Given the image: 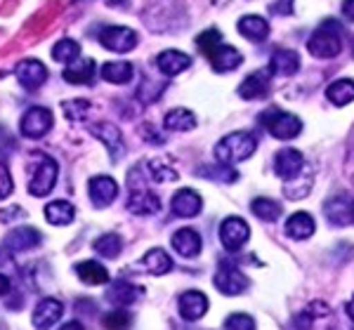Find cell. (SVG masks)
<instances>
[{"label":"cell","mask_w":354,"mask_h":330,"mask_svg":"<svg viewBox=\"0 0 354 330\" xmlns=\"http://www.w3.org/2000/svg\"><path fill=\"white\" fill-rule=\"evenodd\" d=\"M258 149V142L253 135L248 133H232L227 137L220 139V144L215 146V158L218 163L232 165V163H241L245 158H250Z\"/></svg>","instance_id":"cell-1"},{"label":"cell","mask_w":354,"mask_h":330,"mask_svg":"<svg viewBox=\"0 0 354 330\" xmlns=\"http://www.w3.org/2000/svg\"><path fill=\"white\" fill-rule=\"evenodd\" d=\"M307 50H310V55L319 57V59H333V57H338L342 50L338 21H333V19L324 21V24L312 33L310 41H307Z\"/></svg>","instance_id":"cell-2"},{"label":"cell","mask_w":354,"mask_h":330,"mask_svg":"<svg viewBox=\"0 0 354 330\" xmlns=\"http://www.w3.org/2000/svg\"><path fill=\"white\" fill-rule=\"evenodd\" d=\"M260 123L265 125L272 137H277V139H293L302 133V121L288 111L270 109L260 116Z\"/></svg>","instance_id":"cell-3"},{"label":"cell","mask_w":354,"mask_h":330,"mask_svg":"<svg viewBox=\"0 0 354 330\" xmlns=\"http://www.w3.org/2000/svg\"><path fill=\"white\" fill-rule=\"evenodd\" d=\"M53 123H55L53 111L45 109V106H33V109H28L24 116H21L19 130L28 139H41L53 130Z\"/></svg>","instance_id":"cell-4"},{"label":"cell","mask_w":354,"mask_h":330,"mask_svg":"<svg viewBox=\"0 0 354 330\" xmlns=\"http://www.w3.org/2000/svg\"><path fill=\"white\" fill-rule=\"evenodd\" d=\"M57 173H59L57 161H53V158H48V156H41V161L36 165V173H33L31 182H28V193L38 198L48 196L57 184Z\"/></svg>","instance_id":"cell-5"},{"label":"cell","mask_w":354,"mask_h":330,"mask_svg":"<svg viewBox=\"0 0 354 330\" xmlns=\"http://www.w3.org/2000/svg\"><path fill=\"white\" fill-rule=\"evenodd\" d=\"M248 276L243 274L241 269H236V266L232 264V262H222L218 266V274H215V288L220 290L222 295H241L245 288H248Z\"/></svg>","instance_id":"cell-6"},{"label":"cell","mask_w":354,"mask_h":330,"mask_svg":"<svg viewBox=\"0 0 354 330\" xmlns=\"http://www.w3.org/2000/svg\"><path fill=\"white\" fill-rule=\"evenodd\" d=\"M248 236H250V226H248V222L241 217H227L220 224V243L225 246V250H230V253L241 250L245 243H248Z\"/></svg>","instance_id":"cell-7"},{"label":"cell","mask_w":354,"mask_h":330,"mask_svg":"<svg viewBox=\"0 0 354 330\" xmlns=\"http://www.w3.org/2000/svg\"><path fill=\"white\" fill-rule=\"evenodd\" d=\"M97 38H100V43L104 45L106 50L118 52V55L130 52L137 45V33L128 26H106V28H102Z\"/></svg>","instance_id":"cell-8"},{"label":"cell","mask_w":354,"mask_h":330,"mask_svg":"<svg viewBox=\"0 0 354 330\" xmlns=\"http://www.w3.org/2000/svg\"><path fill=\"white\" fill-rule=\"evenodd\" d=\"M128 210L135 215H153L161 210V198L153 191L147 189L145 184L130 186V196H128Z\"/></svg>","instance_id":"cell-9"},{"label":"cell","mask_w":354,"mask_h":330,"mask_svg":"<svg viewBox=\"0 0 354 330\" xmlns=\"http://www.w3.org/2000/svg\"><path fill=\"white\" fill-rule=\"evenodd\" d=\"M324 215L328 217L330 224L347 226L354 224V198L350 196H333L324 203Z\"/></svg>","instance_id":"cell-10"},{"label":"cell","mask_w":354,"mask_h":330,"mask_svg":"<svg viewBox=\"0 0 354 330\" xmlns=\"http://www.w3.org/2000/svg\"><path fill=\"white\" fill-rule=\"evenodd\" d=\"M15 76L26 90H38L48 81V69H45L43 61H38V59H24L17 64Z\"/></svg>","instance_id":"cell-11"},{"label":"cell","mask_w":354,"mask_h":330,"mask_svg":"<svg viewBox=\"0 0 354 330\" xmlns=\"http://www.w3.org/2000/svg\"><path fill=\"white\" fill-rule=\"evenodd\" d=\"M177 307H180V316L185 321H198L208 311V298L198 290H187L177 298Z\"/></svg>","instance_id":"cell-12"},{"label":"cell","mask_w":354,"mask_h":330,"mask_svg":"<svg viewBox=\"0 0 354 330\" xmlns=\"http://www.w3.org/2000/svg\"><path fill=\"white\" fill-rule=\"evenodd\" d=\"M88 193L93 198L95 208H106L113 203V198L118 196V184L106 175H97V177L90 179L88 184Z\"/></svg>","instance_id":"cell-13"},{"label":"cell","mask_w":354,"mask_h":330,"mask_svg":"<svg viewBox=\"0 0 354 330\" xmlns=\"http://www.w3.org/2000/svg\"><path fill=\"white\" fill-rule=\"evenodd\" d=\"M135 269L145 271V274H151V276H163L173 269V258H170L163 248H153L147 255H142V260L135 264Z\"/></svg>","instance_id":"cell-14"},{"label":"cell","mask_w":354,"mask_h":330,"mask_svg":"<svg viewBox=\"0 0 354 330\" xmlns=\"http://www.w3.org/2000/svg\"><path fill=\"white\" fill-rule=\"evenodd\" d=\"M41 231L33 229V226H19V229L10 231L5 236L3 246L10 250V253H21V250H31L36 246H41Z\"/></svg>","instance_id":"cell-15"},{"label":"cell","mask_w":354,"mask_h":330,"mask_svg":"<svg viewBox=\"0 0 354 330\" xmlns=\"http://www.w3.org/2000/svg\"><path fill=\"white\" fill-rule=\"evenodd\" d=\"M302 165H305V158H302V153L298 149H281L277 153V158H274V170H277L279 177L286 182L298 177Z\"/></svg>","instance_id":"cell-16"},{"label":"cell","mask_w":354,"mask_h":330,"mask_svg":"<svg viewBox=\"0 0 354 330\" xmlns=\"http://www.w3.org/2000/svg\"><path fill=\"white\" fill-rule=\"evenodd\" d=\"M201 208L203 201L194 189H180L173 196V201H170V210L177 217H194V215L201 213Z\"/></svg>","instance_id":"cell-17"},{"label":"cell","mask_w":354,"mask_h":330,"mask_svg":"<svg viewBox=\"0 0 354 330\" xmlns=\"http://www.w3.org/2000/svg\"><path fill=\"white\" fill-rule=\"evenodd\" d=\"M62 314H64V304L55 298H45L38 302L33 309V326L36 328H53L55 323H59Z\"/></svg>","instance_id":"cell-18"},{"label":"cell","mask_w":354,"mask_h":330,"mask_svg":"<svg viewBox=\"0 0 354 330\" xmlns=\"http://www.w3.org/2000/svg\"><path fill=\"white\" fill-rule=\"evenodd\" d=\"M156 66L163 76L173 78V76H180L182 71H187L192 66V57L180 52V50H165L156 57Z\"/></svg>","instance_id":"cell-19"},{"label":"cell","mask_w":354,"mask_h":330,"mask_svg":"<svg viewBox=\"0 0 354 330\" xmlns=\"http://www.w3.org/2000/svg\"><path fill=\"white\" fill-rule=\"evenodd\" d=\"M90 135H95L100 142H104V146L111 151L113 158H118L123 153V135L113 123H95L90 125Z\"/></svg>","instance_id":"cell-20"},{"label":"cell","mask_w":354,"mask_h":330,"mask_svg":"<svg viewBox=\"0 0 354 330\" xmlns=\"http://www.w3.org/2000/svg\"><path fill=\"white\" fill-rule=\"evenodd\" d=\"M208 59H210V64H213V69L215 71H234L239 64L243 61V57L241 52H239L236 48H232V45H225V43H220L218 48L213 50V52L208 55Z\"/></svg>","instance_id":"cell-21"},{"label":"cell","mask_w":354,"mask_h":330,"mask_svg":"<svg viewBox=\"0 0 354 330\" xmlns=\"http://www.w3.org/2000/svg\"><path fill=\"white\" fill-rule=\"evenodd\" d=\"M173 248L182 258H196L201 253V236L196 234L194 229H180L173 234Z\"/></svg>","instance_id":"cell-22"},{"label":"cell","mask_w":354,"mask_h":330,"mask_svg":"<svg viewBox=\"0 0 354 330\" xmlns=\"http://www.w3.org/2000/svg\"><path fill=\"white\" fill-rule=\"evenodd\" d=\"M76 276L81 278L85 286H104L109 283V271L95 260H88V262H78L76 264Z\"/></svg>","instance_id":"cell-23"},{"label":"cell","mask_w":354,"mask_h":330,"mask_svg":"<svg viewBox=\"0 0 354 330\" xmlns=\"http://www.w3.org/2000/svg\"><path fill=\"white\" fill-rule=\"evenodd\" d=\"M267 93H270V73L267 71L250 73L241 83V88H239V95H241L243 99H260V97H265Z\"/></svg>","instance_id":"cell-24"},{"label":"cell","mask_w":354,"mask_h":330,"mask_svg":"<svg viewBox=\"0 0 354 330\" xmlns=\"http://www.w3.org/2000/svg\"><path fill=\"white\" fill-rule=\"evenodd\" d=\"M314 229H317V224H314L310 213H293L286 220V234L295 241H307L314 234Z\"/></svg>","instance_id":"cell-25"},{"label":"cell","mask_w":354,"mask_h":330,"mask_svg":"<svg viewBox=\"0 0 354 330\" xmlns=\"http://www.w3.org/2000/svg\"><path fill=\"white\" fill-rule=\"evenodd\" d=\"M142 295V288L133 286L128 281H113L109 286V293H106V300L116 307H128L133 304L137 298Z\"/></svg>","instance_id":"cell-26"},{"label":"cell","mask_w":354,"mask_h":330,"mask_svg":"<svg viewBox=\"0 0 354 330\" xmlns=\"http://www.w3.org/2000/svg\"><path fill=\"white\" fill-rule=\"evenodd\" d=\"M95 76V61L93 59H73L64 69V81L71 85H85Z\"/></svg>","instance_id":"cell-27"},{"label":"cell","mask_w":354,"mask_h":330,"mask_svg":"<svg viewBox=\"0 0 354 330\" xmlns=\"http://www.w3.org/2000/svg\"><path fill=\"white\" fill-rule=\"evenodd\" d=\"M239 33H241L243 38H248V41L260 43L270 36V24H267V19H262V17L248 14V17H243V19H239Z\"/></svg>","instance_id":"cell-28"},{"label":"cell","mask_w":354,"mask_h":330,"mask_svg":"<svg viewBox=\"0 0 354 330\" xmlns=\"http://www.w3.org/2000/svg\"><path fill=\"white\" fill-rule=\"evenodd\" d=\"M272 71L279 76H293L300 69V55L295 50H277L270 61Z\"/></svg>","instance_id":"cell-29"},{"label":"cell","mask_w":354,"mask_h":330,"mask_svg":"<svg viewBox=\"0 0 354 330\" xmlns=\"http://www.w3.org/2000/svg\"><path fill=\"white\" fill-rule=\"evenodd\" d=\"M76 217V208L68 201H53L45 206V220L55 226H66Z\"/></svg>","instance_id":"cell-30"},{"label":"cell","mask_w":354,"mask_h":330,"mask_svg":"<svg viewBox=\"0 0 354 330\" xmlns=\"http://www.w3.org/2000/svg\"><path fill=\"white\" fill-rule=\"evenodd\" d=\"M165 130H173V133H189L196 128V116L189 109H173L165 113Z\"/></svg>","instance_id":"cell-31"},{"label":"cell","mask_w":354,"mask_h":330,"mask_svg":"<svg viewBox=\"0 0 354 330\" xmlns=\"http://www.w3.org/2000/svg\"><path fill=\"white\" fill-rule=\"evenodd\" d=\"M326 97H328L330 104H335V106L350 104V101L354 99V81H350V78H340V81H333L326 88Z\"/></svg>","instance_id":"cell-32"},{"label":"cell","mask_w":354,"mask_h":330,"mask_svg":"<svg viewBox=\"0 0 354 330\" xmlns=\"http://www.w3.org/2000/svg\"><path fill=\"white\" fill-rule=\"evenodd\" d=\"M102 78L116 85L128 83L133 78V64H128V61H106L102 66Z\"/></svg>","instance_id":"cell-33"},{"label":"cell","mask_w":354,"mask_h":330,"mask_svg":"<svg viewBox=\"0 0 354 330\" xmlns=\"http://www.w3.org/2000/svg\"><path fill=\"white\" fill-rule=\"evenodd\" d=\"M93 248H95L97 255H102V258L116 260L118 255H121V250H123V241H121V236H118V234H104V236L97 238Z\"/></svg>","instance_id":"cell-34"},{"label":"cell","mask_w":354,"mask_h":330,"mask_svg":"<svg viewBox=\"0 0 354 330\" xmlns=\"http://www.w3.org/2000/svg\"><path fill=\"white\" fill-rule=\"evenodd\" d=\"M250 210H253L255 217H260L262 222H274L281 215V206H279L277 201H272V198H255V201L250 203Z\"/></svg>","instance_id":"cell-35"},{"label":"cell","mask_w":354,"mask_h":330,"mask_svg":"<svg viewBox=\"0 0 354 330\" xmlns=\"http://www.w3.org/2000/svg\"><path fill=\"white\" fill-rule=\"evenodd\" d=\"M81 57V45L71 38H62L59 43H55L53 48V59L55 61H62V64H68V61L78 59Z\"/></svg>","instance_id":"cell-36"},{"label":"cell","mask_w":354,"mask_h":330,"mask_svg":"<svg viewBox=\"0 0 354 330\" xmlns=\"http://www.w3.org/2000/svg\"><path fill=\"white\" fill-rule=\"evenodd\" d=\"M147 170H149L153 182H173V179H177L175 168H170V165L165 161H161V158H153V161L147 163Z\"/></svg>","instance_id":"cell-37"},{"label":"cell","mask_w":354,"mask_h":330,"mask_svg":"<svg viewBox=\"0 0 354 330\" xmlns=\"http://www.w3.org/2000/svg\"><path fill=\"white\" fill-rule=\"evenodd\" d=\"M198 175H205L210 179H218V182H236L239 175L234 170H227L225 163L218 165H205V168H198Z\"/></svg>","instance_id":"cell-38"},{"label":"cell","mask_w":354,"mask_h":330,"mask_svg":"<svg viewBox=\"0 0 354 330\" xmlns=\"http://www.w3.org/2000/svg\"><path fill=\"white\" fill-rule=\"evenodd\" d=\"M222 43V36H220V31H215V28H208V31H203L201 36L196 38V45H198V50L208 57L210 52H213L215 48Z\"/></svg>","instance_id":"cell-39"},{"label":"cell","mask_w":354,"mask_h":330,"mask_svg":"<svg viewBox=\"0 0 354 330\" xmlns=\"http://www.w3.org/2000/svg\"><path fill=\"white\" fill-rule=\"evenodd\" d=\"M161 93H163V85L161 83H153V81H147V78H145V83H142L140 90H137V99L145 101V104H149V101L158 99Z\"/></svg>","instance_id":"cell-40"},{"label":"cell","mask_w":354,"mask_h":330,"mask_svg":"<svg viewBox=\"0 0 354 330\" xmlns=\"http://www.w3.org/2000/svg\"><path fill=\"white\" fill-rule=\"evenodd\" d=\"M88 111H90V101H85V99L66 101L64 104V113H66L68 121H83Z\"/></svg>","instance_id":"cell-41"},{"label":"cell","mask_w":354,"mask_h":330,"mask_svg":"<svg viewBox=\"0 0 354 330\" xmlns=\"http://www.w3.org/2000/svg\"><path fill=\"white\" fill-rule=\"evenodd\" d=\"M225 328L227 330H253L255 321L248 314H232V316H227Z\"/></svg>","instance_id":"cell-42"},{"label":"cell","mask_w":354,"mask_h":330,"mask_svg":"<svg viewBox=\"0 0 354 330\" xmlns=\"http://www.w3.org/2000/svg\"><path fill=\"white\" fill-rule=\"evenodd\" d=\"M12 191H15L12 175H10L8 165H5L3 161H0V201H3V198H8Z\"/></svg>","instance_id":"cell-43"},{"label":"cell","mask_w":354,"mask_h":330,"mask_svg":"<svg viewBox=\"0 0 354 330\" xmlns=\"http://www.w3.org/2000/svg\"><path fill=\"white\" fill-rule=\"evenodd\" d=\"M102 323H104L106 328H123L130 323V316H128V311H113V314H106L102 318Z\"/></svg>","instance_id":"cell-44"},{"label":"cell","mask_w":354,"mask_h":330,"mask_svg":"<svg viewBox=\"0 0 354 330\" xmlns=\"http://www.w3.org/2000/svg\"><path fill=\"white\" fill-rule=\"evenodd\" d=\"M21 217H24V210H21L19 206L0 210V222H3V224H10L12 220H21Z\"/></svg>","instance_id":"cell-45"},{"label":"cell","mask_w":354,"mask_h":330,"mask_svg":"<svg viewBox=\"0 0 354 330\" xmlns=\"http://www.w3.org/2000/svg\"><path fill=\"white\" fill-rule=\"evenodd\" d=\"M290 10H293V0H279L277 5H272V12L277 14H290Z\"/></svg>","instance_id":"cell-46"},{"label":"cell","mask_w":354,"mask_h":330,"mask_svg":"<svg viewBox=\"0 0 354 330\" xmlns=\"http://www.w3.org/2000/svg\"><path fill=\"white\" fill-rule=\"evenodd\" d=\"M310 314H312V316H317V314H319V316H326V314H328V307L324 304V302H314V304L310 307Z\"/></svg>","instance_id":"cell-47"},{"label":"cell","mask_w":354,"mask_h":330,"mask_svg":"<svg viewBox=\"0 0 354 330\" xmlns=\"http://www.w3.org/2000/svg\"><path fill=\"white\" fill-rule=\"evenodd\" d=\"M342 14L350 21H354V0H345V3H342Z\"/></svg>","instance_id":"cell-48"},{"label":"cell","mask_w":354,"mask_h":330,"mask_svg":"<svg viewBox=\"0 0 354 330\" xmlns=\"http://www.w3.org/2000/svg\"><path fill=\"white\" fill-rule=\"evenodd\" d=\"M10 293V278L5 274H0V295Z\"/></svg>","instance_id":"cell-49"},{"label":"cell","mask_w":354,"mask_h":330,"mask_svg":"<svg viewBox=\"0 0 354 330\" xmlns=\"http://www.w3.org/2000/svg\"><path fill=\"white\" fill-rule=\"evenodd\" d=\"M347 314H350V318L354 321V298L350 300V304H347Z\"/></svg>","instance_id":"cell-50"},{"label":"cell","mask_w":354,"mask_h":330,"mask_svg":"<svg viewBox=\"0 0 354 330\" xmlns=\"http://www.w3.org/2000/svg\"><path fill=\"white\" fill-rule=\"evenodd\" d=\"M76 328H81V323H66L64 330H76Z\"/></svg>","instance_id":"cell-51"},{"label":"cell","mask_w":354,"mask_h":330,"mask_svg":"<svg viewBox=\"0 0 354 330\" xmlns=\"http://www.w3.org/2000/svg\"><path fill=\"white\" fill-rule=\"evenodd\" d=\"M352 151H354V144H352Z\"/></svg>","instance_id":"cell-52"},{"label":"cell","mask_w":354,"mask_h":330,"mask_svg":"<svg viewBox=\"0 0 354 330\" xmlns=\"http://www.w3.org/2000/svg\"><path fill=\"white\" fill-rule=\"evenodd\" d=\"M352 182H354V177H352Z\"/></svg>","instance_id":"cell-53"}]
</instances>
